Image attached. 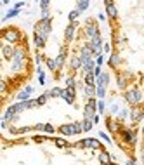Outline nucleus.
Wrapping results in <instances>:
<instances>
[{
    "mask_svg": "<svg viewBox=\"0 0 144 165\" xmlns=\"http://www.w3.org/2000/svg\"><path fill=\"white\" fill-rule=\"evenodd\" d=\"M142 136H144V125H142Z\"/></svg>",
    "mask_w": 144,
    "mask_h": 165,
    "instance_id": "56",
    "label": "nucleus"
},
{
    "mask_svg": "<svg viewBox=\"0 0 144 165\" xmlns=\"http://www.w3.org/2000/svg\"><path fill=\"white\" fill-rule=\"evenodd\" d=\"M104 110H106V103L102 99H99L97 101V113H104Z\"/></svg>",
    "mask_w": 144,
    "mask_h": 165,
    "instance_id": "38",
    "label": "nucleus"
},
{
    "mask_svg": "<svg viewBox=\"0 0 144 165\" xmlns=\"http://www.w3.org/2000/svg\"><path fill=\"white\" fill-rule=\"evenodd\" d=\"M23 6H24V2H23V0H21V2H17L16 6H14V9H21Z\"/></svg>",
    "mask_w": 144,
    "mask_h": 165,
    "instance_id": "53",
    "label": "nucleus"
},
{
    "mask_svg": "<svg viewBox=\"0 0 144 165\" xmlns=\"http://www.w3.org/2000/svg\"><path fill=\"white\" fill-rule=\"evenodd\" d=\"M92 73L96 75V77H99V75L102 73V71H101V66H99V64H96V68H94V71H92Z\"/></svg>",
    "mask_w": 144,
    "mask_h": 165,
    "instance_id": "48",
    "label": "nucleus"
},
{
    "mask_svg": "<svg viewBox=\"0 0 144 165\" xmlns=\"http://www.w3.org/2000/svg\"><path fill=\"white\" fill-rule=\"evenodd\" d=\"M89 4H90L89 0H76V9H78L80 12H83V11L89 9Z\"/></svg>",
    "mask_w": 144,
    "mask_h": 165,
    "instance_id": "30",
    "label": "nucleus"
},
{
    "mask_svg": "<svg viewBox=\"0 0 144 165\" xmlns=\"http://www.w3.org/2000/svg\"><path fill=\"white\" fill-rule=\"evenodd\" d=\"M49 4H50V0H40V9L42 11H49Z\"/></svg>",
    "mask_w": 144,
    "mask_h": 165,
    "instance_id": "40",
    "label": "nucleus"
},
{
    "mask_svg": "<svg viewBox=\"0 0 144 165\" xmlns=\"http://www.w3.org/2000/svg\"><path fill=\"white\" fill-rule=\"evenodd\" d=\"M104 2H106V4H109V2H111V0H104Z\"/></svg>",
    "mask_w": 144,
    "mask_h": 165,
    "instance_id": "55",
    "label": "nucleus"
},
{
    "mask_svg": "<svg viewBox=\"0 0 144 165\" xmlns=\"http://www.w3.org/2000/svg\"><path fill=\"white\" fill-rule=\"evenodd\" d=\"M66 87H76V80L73 77H68L66 78Z\"/></svg>",
    "mask_w": 144,
    "mask_h": 165,
    "instance_id": "39",
    "label": "nucleus"
},
{
    "mask_svg": "<svg viewBox=\"0 0 144 165\" xmlns=\"http://www.w3.org/2000/svg\"><path fill=\"white\" fill-rule=\"evenodd\" d=\"M102 63H104V56H102V54H99V56H96V64H99V66H102Z\"/></svg>",
    "mask_w": 144,
    "mask_h": 165,
    "instance_id": "45",
    "label": "nucleus"
},
{
    "mask_svg": "<svg viewBox=\"0 0 144 165\" xmlns=\"http://www.w3.org/2000/svg\"><path fill=\"white\" fill-rule=\"evenodd\" d=\"M99 137H101V139H104V141H106L108 144L111 143V139H109V136H108L106 132H99Z\"/></svg>",
    "mask_w": 144,
    "mask_h": 165,
    "instance_id": "43",
    "label": "nucleus"
},
{
    "mask_svg": "<svg viewBox=\"0 0 144 165\" xmlns=\"http://www.w3.org/2000/svg\"><path fill=\"white\" fill-rule=\"evenodd\" d=\"M135 163H137V160L135 158H128L127 160V165H135Z\"/></svg>",
    "mask_w": 144,
    "mask_h": 165,
    "instance_id": "51",
    "label": "nucleus"
},
{
    "mask_svg": "<svg viewBox=\"0 0 144 165\" xmlns=\"http://www.w3.org/2000/svg\"><path fill=\"white\" fill-rule=\"evenodd\" d=\"M2 37H4V40H6L7 43H17L19 40H21V33L17 32L16 28H7V30H4V33H2Z\"/></svg>",
    "mask_w": 144,
    "mask_h": 165,
    "instance_id": "5",
    "label": "nucleus"
},
{
    "mask_svg": "<svg viewBox=\"0 0 144 165\" xmlns=\"http://www.w3.org/2000/svg\"><path fill=\"white\" fill-rule=\"evenodd\" d=\"M97 19L99 21H106V14H97Z\"/></svg>",
    "mask_w": 144,
    "mask_h": 165,
    "instance_id": "52",
    "label": "nucleus"
},
{
    "mask_svg": "<svg viewBox=\"0 0 144 165\" xmlns=\"http://www.w3.org/2000/svg\"><path fill=\"white\" fill-rule=\"evenodd\" d=\"M64 61H66V47H61V49H59L57 58H56V63H57V68H59V69L63 68Z\"/></svg>",
    "mask_w": 144,
    "mask_h": 165,
    "instance_id": "18",
    "label": "nucleus"
},
{
    "mask_svg": "<svg viewBox=\"0 0 144 165\" xmlns=\"http://www.w3.org/2000/svg\"><path fill=\"white\" fill-rule=\"evenodd\" d=\"M85 35H87V38L90 40V38H94L96 35H99V28H97V24H96V21L94 19H89V21L85 23Z\"/></svg>",
    "mask_w": 144,
    "mask_h": 165,
    "instance_id": "7",
    "label": "nucleus"
},
{
    "mask_svg": "<svg viewBox=\"0 0 144 165\" xmlns=\"http://www.w3.org/2000/svg\"><path fill=\"white\" fill-rule=\"evenodd\" d=\"M97 113V101L96 97H89L85 103V106H83V118H94V115Z\"/></svg>",
    "mask_w": 144,
    "mask_h": 165,
    "instance_id": "4",
    "label": "nucleus"
},
{
    "mask_svg": "<svg viewBox=\"0 0 144 165\" xmlns=\"http://www.w3.org/2000/svg\"><path fill=\"white\" fill-rule=\"evenodd\" d=\"M94 68H96V61H94V58L89 59L87 63L82 64V71H83V73H92V71H94Z\"/></svg>",
    "mask_w": 144,
    "mask_h": 165,
    "instance_id": "19",
    "label": "nucleus"
},
{
    "mask_svg": "<svg viewBox=\"0 0 144 165\" xmlns=\"http://www.w3.org/2000/svg\"><path fill=\"white\" fill-rule=\"evenodd\" d=\"M108 84H109V73H106V71H102L99 77H97L96 80V85H102V87H108Z\"/></svg>",
    "mask_w": 144,
    "mask_h": 165,
    "instance_id": "17",
    "label": "nucleus"
},
{
    "mask_svg": "<svg viewBox=\"0 0 144 165\" xmlns=\"http://www.w3.org/2000/svg\"><path fill=\"white\" fill-rule=\"evenodd\" d=\"M2 52H4V58L6 59H14V52H16V49L12 47V43H7L2 47Z\"/></svg>",
    "mask_w": 144,
    "mask_h": 165,
    "instance_id": "16",
    "label": "nucleus"
},
{
    "mask_svg": "<svg viewBox=\"0 0 144 165\" xmlns=\"http://www.w3.org/2000/svg\"><path fill=\"white\" fill-rule=\"evenodd\" d=\"M54 130H56V129H54L50 123H45V127H43V132L45 134H54Z\"/></svg>",
    "mask_w": 144,
    "mask_h": 165,
    "instance_id": "41",
    "label": "nucleus"
},
{
    "mask_svg": "<svg viewBox=\"0 0 144 165\" xmlns=\"http://www.w3.org/2000/svg\"><path fill=\"white\" fill-rule=\"evenodd\" d=\"M120 63H122V58H120V56H118L116 52L111 54V56H109V59H108V64H109L111 68H116V66H118Z\"/></svg>",
    "mask_w": 144,
    "mask_h": 165,
    "instance_id": "23",
    "label": "nucleus"
},
{
    "mask_svg": "<svg viewBox=\"0 0 144 165\" xmlns=\"http://www.w3.org/2000/svg\"><path fill=\"white\" fill-rule=\"evenodd\" d=\"M69 66H71V69H82L80 56H71V59H69Z\"/></svg>",
    "mask_w": 144,
    "mask_h": 165,
    "instance_id": "20",
    "label": "nucleus"
},
{
    "mask_svg": "<svg viewBox=\"0 0 144 165\" xmlns=\"http://www.w3.org/2000/svg\"><path fill=\"white\" fill-rule=\"evenodd\" d=\"M23 66H24V61H16V59H12V69H14V71H21Z\"/></svg>",
    "mask_w": 144,
    "mask_h": 165,
    "instance_id": "35",
    "label": "nucleus"
},
{
    "mask_svg": "<svg viewBox=\"0 0 144 165\" xmlns=\"http://www.w3.org/2000/svg\"><path fill=\"white\" fill-rule=\"evenodd\" d=\"M19 11H21V9H9L7 14L2 17V21H7V19H11V17H16L17 14H19Z\"/></svg>",
    "mask_w": 144,
    "mask_h": 165,
    "instance_id": "32",
    "label": "nucleus"
},
{
    "mask_svg": "<svg viewBox=\"0 0 144 165\" xmlns=\"http://www.w3.org/2000/svg\"><path fill=\"white\" fill-rule=\"evenodd\" d=\"M92 127H94V122H92L90 118H83V120H82V129H83V132H89Z\"/></svg>",
    "mask_w": 144,
    "mask_h": 165,
    "instance_id": "28",
    "label": "nucleus"
},
{
    "mask_svg": "<svg viewBox=\"0 0 144 165\" xmlns=\"http://www.w3.org/2000/svg\"><path fill=\"white\" fill-rule=\"evenodd\" d=\"M45 64H47V68L50 69V71H57V63H56V59L52 58H45Z\"/></svg>",
    "mask_w": 144,
    "mask_h": 165,
    "instance_id": "27",
    "label": "nucleus"
},
{
    "mask_svg": "<svg viewBox=\"0 0 144 165\" xmlns=\"http://www.w3.org/2000/svg\"><path fill=\"white\" fill-rule=\"evenodd\" d=\"M49 94V97H61L63 94V89H59V87H52L50 91H45Z\"/></svg>",
    "mask_w": 144,
    "mask_h": 165,
    "instance_id": "31",
    "label": "nucleus"
},
{
    "mask_svg": "<svg viewBox=\"0 0 144 165\" xmlns=\"http://www.w3.org/2000/svg\"><path fill=\"white\" fill-rule=\"evenodd\" d=\"M96 80H97V77L94 73H85V77H83L85 85H96Z\"/></svg>",
    "mask_w": 144,
    "mask_h": 165,
    "instance_id": "25",
    "label": "nucleus"
},
{
    "mask_svg": "<svg viewBox=\"0 0 144 165\" xmlns=\"http://www.w3.org/2000/svg\"><path fill=\"white\" fill-rule=\"evenodd\" d=\"M99 162H101V163H111L113 162V156L109 153H108V151H104V149H101V153H99Z\"/></svg>",
    "mask_w": 144,
    "mask_h": 165,
    "instance_id": "21",
    "label": "nucleus"
},
{
    "mask_svg": "<svg viewBox=\"0 0 144 165\" xmlns=\"http://www.w3.org/2000/svg\"><path fill=\"white\" fill-rule=\"evenodd\" d=\"M104 96H106V87L96 85V97H99V99H104Z\"/></svg>",
    "mask_w": 144,
    "mask_h": 165,
    "instance_id": "34",
    "label": "nucleus"
},
{
    "mask_svg": "<svg viewBox=\"0 0 144 165\" xmlns=\"http://www.w3.org/2000/svg\"><path fill=\"white\" fill-rule=\"evenodd\" d=\"M47 99H49V94H47V92H43L42 96H38V99H37L38 106H43V104L47 103Z\"/></svg>",
    "mask_w": 144,
    "mask_h": 165,
    "instance_id": "36",
    "label": "nucleus"
},
{
    "mask_svg": "<svg viewBox=\"0 0 144 165\" xmlns=\"http://www.w3.org/2000/svg\"><path fill=\"white\" fill-rule=\"evenodd\" d=\"M52 17H42L40 21L35 24V33H40L42 37L47 38L49 37V33L52 32Z\"/></svg>",
    "mask_w": 144,
    "mask_h": 165,
    "instance_id": "1",
    "label": "nucleus"
},
{
    "mask_svg": "<svg viewBox=\"0 0 144 165\" xmlns=\"http://www.w3.org/2000/svg\"><path fill=\"white\" fill-rule=\"evenodd\" d=\"M54 144H56V146H57V148H71V146H69V143L68 141H64V139H61V137H57V139H54Z\"/></svg>",
    "mask_w": 144,
    "mask_h": 165,
    "instance_id": "33",
    "label": "nucleus"
},
{
    "mask_svg": "<svg viewBox=\"0 0 144 165\" xmlns=\"http://www.w3.org/2000/svg\"><path fill=\"white\" fill-rule=\"evenodd\" d=\"M83 132L82 129V122H73V123H64L59 127V134L63 136H76V134Z\"/></svg>",
    "mask_w": 144,
    "mask_h": 165,
    "instance_id": "2",
    "label": "nucleus"
},
{
    "mask_svg": "<svg viewBox=\"0 0 144 165\" xmlns=\"http://www.w3.org/2000/svg\"><path fill=\"white\" fill-rule=\"evenodd\" d=\"M42 61H45V58H42L40 54H35V63H37V64H40Z\"/></svg>",
    "mask_w": 144,
    "mask_h": 165,
    "instance_id": "47",
    "label": "nucleus"
},
{
    "mask_svg": "<svg viewBox=\"0 0 144 165\" xmlns=\"http://www.w3.org/2000/svg\"><path fill=\"white\" fill-rule=\"evenodd\" d=\"M45 40H47V38L42 37L40 33H33V42H35V45H37L38 49H42L43 45H45Z\"/></svg>",
    "mask_w": 144,
    "mask_h": 165,
    "instance_id": "22",
    "label": "nucleus"
},
{
    "mask_svg": "<svg viewBox=\"0 0 144 165\" xmlns=\"http://www.w3.org/2000/svg\"><path fill=\"white\" fill-rule=\"evenodd\" d=\"M31 94H33V87L31 85H26L21 92H17L16 99H17V101H26V99H30V96H31Z\"/></svg>",
    "mask_w": 144,
    "mask_h": 165,
    "instance_id": "14",
    "label": "nucleus"
},
{
    "mask_svg": "<svg viewBox=\"0 0 144 165\" xmlns=\"http://www.w3.org/2000/svg\"><path fill=\"white\" fill-rule=\"evenodd\" d=\"M38 84H40V85H45V73L38 75Z\"/></svg>",
    "mask_w": 144,
    "mask_h": 165,
    "instance_id": "46",
    "label": "nucleus"
},
{
    "mask_svg": "<svg viewBox=\"0 0 144 165\" xmlns=\"http://www.w3.org/2000/svg\"><path fill=\"white\" fill-rule=\"evenodd\" d=\"M78 14H80V11H78V9H73V11H71V12L68 14V19H69V21H76Z\"/></svg>",
    "mask_w": 144,
    "mask_h": 165,
    "instance_id": "37",
    "label": "nucleus"
},
{
    "mask_svg": "<svg viewBox=\"0 0 144 165\" xmlns=\"http://www.w3.org/2000/svg\"><path fill=\"white\" fill-rule=\"evenodd\" d=\"M61 97L64 99V103L73 104V103H75V87H66V89H63Z\"/></svg>",
    "mask_w": 144,
    "mask_h": 165,
    "instance_id": "12",
    "label": "nucleus"
},
{
    "mask_svg": "<svg viewBox=\"0 0 144 165\" xmlns=\"http://www.w3.org/2000/svg\"><path fill=\"white\" fill-rule=\"evenodd\" d=\"M102 51H104V52H109V51H111V45H109V43H104V45H102Z\"/></svg>",
    "mask_w": 144,
    "mask_h": 165,
    "instance_id": "50",
    "label": "nucleus"
},
{
    "mask_svg": "<svg viewBox=\"0 0 144 165\" xmlns=\"http://www.w3.org/2000/svg\"><path fill=\"white\" fill-rule=\"evenodd\" d=\"M142 117H144V111H142V110H139V108H134L132 111H130V120H132L134 125L141 122V120H142Z\"/></svg>",
    "mask_w": 144,
    "mask_h": 165,
    "instance_id": "15",
    "label": "nucleus"
},
{
    "mask_svg": "<svg viewBox=\"0 0 144 165\" xmlns=\"http://www.w3.org/2000/svg\"><path fill=\"white\" fill-rule=\"evenodd\" d=\"M76 26H78V23L76 21H71L66 26V30H64V40L66 42H73V37H75V32H76Z\"/></svg>",
    "mask_w": 144,
    "mask_h": 165,
    "instance_id": "8",
    "label": "nucleus"
},
{
    "mask_svg": "<svg viewBox=\"0 0 144 165\" xmlns=\"http://www.w3.org/2000/svg\"><path fill=\"white\" fill-rule=\"evenodd\" d=\"M75 148H90V149H101V141L96 137H87L82 139L75 144Z\"/></svg>",
    "mask_w": 144,
    "mask_h": 165,
    "instance_id": "6",
    "label": "nucleus"
},
{
    "mask_svg": "<svg viewBox=\"0 0 144 165\" xmlns=\"http://www.w3.org/2000/svg\"><path fill=\"white\" fill-rule=\"evenodd\" d=\"M125 101L128 103V104H139V103L144 101V94L141 91H139L137 87H134V89H128L127 92H125Z\"/></svg>",
    "mask_w": 144,
    "mask_h": 165,
    "instance_id": "3",
    "label": "nucleus"
},
{
    "mask_svg": "<svg viewBox=\"0 0 144 165\" xmlns=\"http://www.w3.org/2000/svg\"><path fill=\"white\" fill-rule=\"evenodd\" d=\"M106 14L109 17H116L118 16V11H116V7H115V4H113V2L106 4Z\"/></svg>",
    "mask_w": 144,
    "mask_h": 165,
    "instance_id": "24",
    "label": "nucleus"
},
{
    "mask_svg": "<svg viewBox=\"0 0 144 165\" xmlns=\"http://www.w3.org/2000/svg\"><path fill=\"white\" fill-rule=\"evenodd\" d=\"M92 58H96L94 56V51H92V47L87 43V45H83V47L80 49V59H82V64L83 63H87L89 59H92Z\"/></svg>",
    "mask_w": 144,
    "mask_h": 165,
    "instance_id": "11",
    "label": "nucleus"
},
{
    "mask_svg": "<svg viewBox=\"0 0 144 165\" xmlns=\"http://www.w3.org/2000/svg\"><path fill=\"white\" fill-rule=\"evenodd\" d=\"M17 117H19V113H17V111H16V110H14L12 106H9V108L6 110V111H4V118H6V120H7L9 123L17 122Z\"/></svg>",
    "mask_w": 144,
    "mask_h": 165,
    "instance_id": "13",
    "label": "nucleus"
},
{
    "mask_svg": "<svg viewBox=\"0 0 144 165\" xmlns=\"http://www.w3.org/2000/svg\"><path fill=\"white\" fill-rule=\"evenodd\" d=\"M89 45H90L92 51H94V56H99L101 51H102V38H101V35H96L94 38H90Z\"/></svg>",
    "mask_w": 144,
    "mask_h": 165,
    "instance_id": "9",
    "label": "nucleus"
},
{
    "mask_svg": "<svg viewBox=\"0 0 144 165\" xmlns=\"http://www.w3.org/2000/svg\"><path fill=\"white\" fill-rule=\"evenodd\" d=\"M92 122H94V123H99V115H97V113L94 115V118H92Z\"/></svg>",
    "mask_w": 144,
    "mask_h": 165,
    "instance_id": "54",
    "label": "nucleus"
},
{
    "mask_svg": "<svg viewBox=\"0 0 144 165\" xmlns=\"http://www.w3.org/2000/svg\"><path fill=\"white\" fill-rule=\"evenodd\" d=\"M120 132H122V139H123V141H127L128 144H135V143H137V134H135V130L122 129Z\"/></svg>",
    "mask_w": 144,
    "mask_h": 165,
    "instance_id": "10",
    "label": "nucleus"
},
{
    "mask_svg": "<svg viewBox=\"0 0 144 165\" xmlns=\"http://www.w3.org/2000/svg\"><path fill=\"white\" fill-rule=\"evenodd\" d=\"M128 115H130V111H128V110H125V108H123V110H120V111H118V117H120V118H127Z\"/></svg>",
    "mask_w": 144,
    "mask_h": 165,
    "instance_id": "42",
    "label": "nucleus"
},
{
    "mask_svg": "<svg viewBox=\"0 0 144 165\" xmlns=\"http://www.w3.org/2000/svg\"><path fill=\"white\" fill-rule=\"evenodd\" d=\"M109 110H111V113H113V115H116V113L120 111V110H118V104H116V103H111V106H109Z\"/></svg>",
    "mask_w": 144,
    "mask_h": 165,
    "instance_id": "44",
    "label": "nucleus"
},
{
    "mask_svg": "<svg viewBox=\"0 0 144 165\" xmlns=\"http://www.w3.org/2000/svg\"><path fill=\"white\" fill-rule=\"evenodd\" d=\"M43 127H45V123H37L33 129H35V130H42V132H43Z\"/></svg>",
    "mask_w": 144,
    "mask_h": 165,
    "instance_id": "49",
    "label": "nucleus"
},
{
    "mask_svg": "<svg viewBox=\"0 0 144 165\" xmlns=\"http://www.w3.org/2000/svg\"><path fill=\"white\" fill-rule=\"evenodd\" d=\"M14 59H16V61H24V59H26V51H24V49H16Z\"/></svg>",
    "mask_w": 144,
    "mask_h": 165,
    "instance_id": "29",
    "label": "nucleus"
},
{
    "mask_svg": "<svg viewBox=\"0 0 144 165\" xmlns=\"http://www.w3.org/2000/svg\"><path fill=\"white\" fill-rule=\"evenodd\" d=\"M83 94H85V97H96V85H85Z\"/></svg>",
    "mask_w": 144,
    "mask_h": 165,
    "instance_id": "26",
    "label": "nucleus"
}]
</instances>
